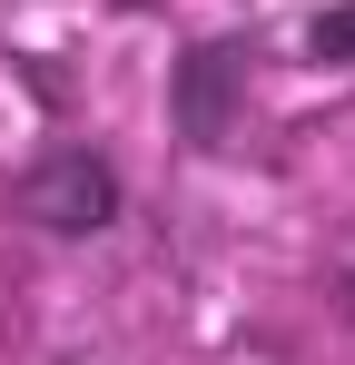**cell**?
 Returning <instances> with one entry per match:
<instances>
[{
    "label": "cell",
    "instance_id": "1",
    "mask_svg": "<svg viewBox=\"0 0 355 365\" xmlns=\"http://www.w3.org/2000/svg\"><path fill=\"white\" fill-rule=\"evenodd\" d=\"M10 207L40 237H99V227H118V207H128V178H118L99 148H50L40 168H20Z\"/></svg>",
    "mask_w": 355,
    "mask_h": 365
},
{
    "label": "cell",
    "instance_id": "2",
    "mask_svg": "<svg viewBox=\"0 0 355 365\" xmlns=\"http://www.w3.org/2000/svg\"><path fill=\"white\" fill-rule=\"evenodd\" d=\"M247 40H207V50H187L168 79V109H178V138L187 148H227L237 138V99H247Z\"/></svg>",
    "mask_w": 355,
    "mask_h": 365
},
{
    "label": "cell",
    "instance_id": "3",
    "mask_svg": "<svg viewBox=\"0 0 355 365\" xmlns=\"http://www.w3.org/2000/svg\"><path fill=\"white\" fill-rule=\"evenodd\" d=\"M306 50H316V60H355V10H326V20L306 30Z\"/></svg>",
    "mask_w": 355,
    "mask_h": 365
},
{
    "label": "cell",
    "instance_id": "4",
    "mask_svg": "<svg viewBox=\"0 0 355 365\" xmlns=\"http://www.w3.org/2000/svg\"><path fill=\"white\" fill-rule=\"evenodd\" d=\"M346 306H355V277H346Z\"/></svg>",
    "mask_w": 355,
    "mask_h": 365
}]
</instances>
